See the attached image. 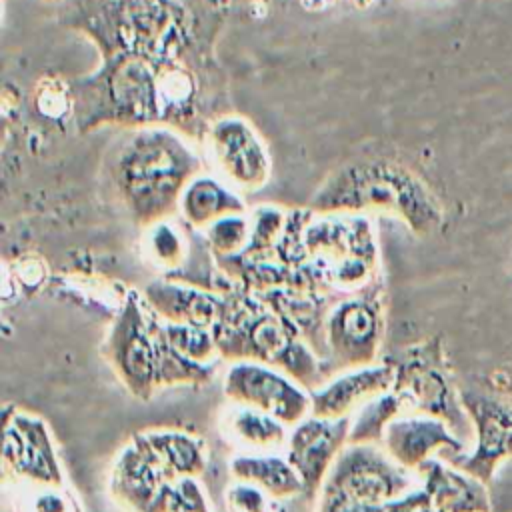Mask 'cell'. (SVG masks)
<instances>
[{
  "label": "cell",
  "mask_w": 512,
  "mask_h": 512,
  "mask_svg": "<svg viewBox=\"0 0 512 512\" xmlns=\"http://www.w3.org/2000/svg\"><path fill=\"white\" fill-rule=\"evenodd\" d=\"M198 172L196 152L174 130L144 126L124 142L114 184L132 220L150 226L178 210L182 190Z\"/></svg>",
  "instance_id": "1"
},
{
  "label": "cell",
  "mask_w": 512,
  "mask_h": 512,
  "mask_svg": "<svg viewBox=\"0 0 512 512\" xmlns=\"http://www.w3.org/2000/svg\"><path fill=\"white\" fill-rule=\"evenodd\" d=\"M316 214H360L382 210L406 222L414 234H430L442 222L432 190L410 170L368 162L338 170L312 198Z\"/></svg>",
  "instance_id": "2"
},
{
  "label": "cell",
  "mask_w": 512,
  "mask_h": 512,
  "mask_svg": "<svg viewBox=\"0 0 512 512\" xmlns=\"http://www.w3.org/2000/svg\"><path fill=\"white\" fill-rule=\"evenodd\" d=\"M388 362L394 366L392 390L404 400V406L444 420L460 438L474 432L438 338L412 344Z\"/></svg>",
  "instance_id": "3"
},
{
  "label": "cell",
  "mask_w": 512,
  "mask_h": 512,
  "mask_svg": "<svg viewBox=\"0 0 512 512\" xmlns=\"http://www.w3.org/2000/svg\"><path fill=\"white\" fill-rule=\"evenodd\" d=\"M384 338L382 282L340 298L324 316L320 344L336 368L374 364Z\"/></svg>",
  "instance_id": "4"
},
{
  "label": "cell",
  "mask_w": 512,
  "mask_h": 512,
  "mask_svg": "<svg viewBox=\"0 0 512 512\" xmlns=\"http://www.w3.org/2000/svg\"><path fill=\"white\" fill-rule=\"evenodd\" d=\"M104 356L116 378L132 396L140 400L154 396L158 390L156 346L150 308L138 294H128L116 312L104 342Z\"/></svg>",
  "instance_id": "5"
},
{
  "label": "cell",
  "mask_w": 512,
  "mask_h": 512,
  "mask_svg": "<svg viewBox=\"0 0 512 512\" xmlns=\"http://www.w3.org/2000/svg\"><path fill=\"white\" fill-rule=\"evenodd\" d=\"M460 402L472 420L476 446L470 454H448V464L490 484L496 468L512 458V396L486 388L458 390Z\"/></svg>",
  "instance_id": "6"
},
{
  "label": "cell",
  "mask_w": 512,
  "mask_h": 512,
  "mask_svg": "<svg viewBox=\"0 0 512 512\" xmlns=\"http://www.w3.org/2000/svg\"><path fill=\"white\" fill-rule=\"evenodd\" d=\"M206 158L238 192L260 190L272 172V158L260 134L240 116H220L206 128Z\"/></svg>",
  "instance_id": "7"
},
{
  "label": "cell",
  "mask_w": 512,
  "mask_h": 512,
  "mask_svg": "<svg viewBox=\"0 0 512 512\" xmlns=\"http://www.w3.org/2000/svg\"><path fill=\"white\" fill-rule=\"evenodd\" d=\"M224 396L268 412L290 428L310 416V390L268 362H234L224 378Z\"/></svg>",
  "instance_id": "8"
},
{
  "label": "cell",
  "mask_w": 512,
  "mask_h": 512,
  "mask_svg": "<svg viewBox=\"0 0 512 512\" xmlns=\"http://www.w3.org/2000/svg\"><path fill=\"white\" fill-rule=\"evenodd\" d=\"M406 472L374 444H346L322 486L336 488L362 502L386 504L412 490Z\"/></svg>",
  "instance_id": "9"
},
{
  "label": "cell",
  "mask_w": 512,
  "mask_h": 512,
  "mask_svg": "<svg viewBox=\"0 0 512 512\" xmlns=\"http://www.w3.org/2000/svg\"><path fill=\"white\" fill-rule=\"evenodd\" d=\"M172 480L142 434H136L112 466L110 496L126 512H170Z\"/></svg>",
  "instance_id": "10"
},
{
  "label": "cell",
  "mask_w": 512,
  "mask_h": 512,
  "mask_svg": "<svg viewBox=\"0 0 512 512\" xmlns=\"http://www.w3.org/2000/svg\"><path fill=\"white\" fill-rule=\"evenodd\" d=\"M2 462L6 474L32 486H64V474L46 422L22 410L4 414Z\"/></svg>",
  "instance_id": "11"
},
{
  "label": "cell",
  "mask_w": 512,
  "mask_h": 512,
  "mask_svg": "<svg viewBox=\"0 0 512 512\" xmlns=\"http://www.w3.org/2000/svg\"><path fill=\"white\" fill-rule=\"evenodd\" d=\"M352 416L342 418H320L306 416L294 424L288 442L286 458L292 462L304 484V496H318L332 464L348 444Z\"/></svg>",
  "instance_id": "12"
},
{
  "label": "cell",
  "mask_w": 512,
  "mask_h": 512,
  "mask_svg": "<svg viewBox=\"0 0 512 512\" xmlns=\"http://www.w3.org/2000/svg\"><path fill=\"white\" fill-rule=\"evenodd\" d=\"M384 452L404 470L416 472L432 454H462L464 440L450 426L428 414L394 418L382 438Z\"/></svg>",
  "instance_id": "13"
},
{
  "label": "cell",
  "mask_w": 512,
  "mask_h": 512,
  "mask_svg": "<svg viewBox=\"0 0 512 512\" xmlns=\"http://www.w3.org/2000/svg\"><path fill=\"white\" fill-rule=\"evenodd\" d=\"M394 366L390 362L350 368L348 372L310 390V414L320 418L350 416L366 400L392 390Z\"/></svg>",
  "instance_id": "14"
},
{
  "label": "cell",
  "mask_w": 512,
  "mask_h": 512,
  "mask_svg": "<svg viewBox=\"0 0 512 512\" xmlns=\"http://www.w3.org/2000/svg\"><path fill=\"white\" fill-rule=\"evenodd\" d=\"M144 302L164 322L212 328L220 316L224 294L164 278L146 286Z\"/></svg>",
  "instance_id": "15"
},
{
  "label": "cell",
  "mask_w": 512,
  "mask_h": 512,
  "mask_svg": "<svg viewBox=\"0 0 512 512\" xmlns=\"http://www.w3.org/2000/svg\"><path fill=\"white\" fill-rule=\"evenodd\" d=\"M434 512H492L488 484L440 460H426L418 470Z\"/></svg>",
  "instance_id": "16"
},
{
  "label": "cell",
  "mask_w": 512,
  "mask_h": 512,
  "mask_svg": "<svg viewBox=\"0 0 512 512\" xmlns=\"http://www.w3.org/2000/svg\"><path fill=\"white\" fill-rule=\"evenodd\" d=\"M178 212L188 226L204 232L210 224L228 214L246 212V204L238 190L228 186L222 178L198 172L182 190Z\"/></svg>",
  "instance_id": "17"
},
{
  "label": "cell",
  "mask_w": 512,
  "mask_h": 512,
  "mask_svg": "<svg viewBox=\"0 0 512 512\" xmlns=\"http://www.w3.org/2000/svg\"><path fill=\"white\" fill-rule=\"evenodd\" d=\"M234 480L250 482L264 490L270 498L284 500L304 492V484L296 468L286 456L276 452H244L230 460Z\"/></svg>",
  "instance_id": "18"
},
{
  "label": "cell",
  "mask_w": 512,
  "mask_h": 512,
  "mask_svg": "<svg viewBox=\"0 0 512 512\" xmlns=\"http://www.w3.org/2000/svg\"><path fill=\"white\" fill-rule=\"evenodd\" d=\"M288 428L276 416L242 404H234L224 416V434L250 452H274L286 446Z\"/></svg>",
  "instance_id": "19"
},
{
  "label": "cell",
  "mask_w": 512,
  "mask_h": 512,
  "mask_svg": "<svg viewBox=\"0 0 512 512\" xmlns=\"http://www.w3.org/2000/svg\"><path fill=\"white\" fill-rule=\"evenodd\" d=\"M162 466L174 476H200L206 470L208 454L206 444L184 430L154 428L140 432Z\"/></svg>",
  "instance_id": "20"
},
{
  "label": "cell",
  "mask_w": 512,
  "mask_h": 512,
  "mask_svg": "<svg viewBox=\"0 0 512 512\" xmlns=\"http://www.w3.org/2000/svg\"><path fill=\"white\" fill-rule=\"evenodd\" d=\"M148 306V304H146ZM150 324L154 334V346H156V384L158 390L168 386H200L212 380L214 374V362L202 364L196 362L184 354H180L164 336L162 320L150 310Z\"/></svg>",
  "instance_id": "21"
},
{
  "label": "cell",
  "mask_w": 512,
  "mask_h": 512,
  "mask_svg": "<svg viewBox=\"0 0 512 512\" xmlns=\"http://www.w3.org/2000/svg\"><path fill=\"white\" fill-rule=\"evenodd\" d=\"M404 400L394 392H382L366 400L350 424L348 444H378L384 438L388 424L400 416Z\"/></svg>",
  "instance_id": "22"
},
{
  "label": "cell",
  "mask_w": 512,
  "mask_h": 512,
  "mask_svg": "<svg viewBox=\"0 0 512 512\" xmlns=\"http://www.w3.org/2000/svg\"><path fill=\"white\" fill-rule=\"evenodd\" d=\"M270 364L284 374H288L292 380H296L306 390H314L322 384L324 370L318 360V356L308 348L306 342L298 340L296 336L290 338L270 360Z\"/></svg>",
  "instance_id": "23"
},
{
  "label": "cell",
  "mask_w": 512,
  "mask_h": 512,
  "mask_svg": "<svg viewBox=\"0 0 512 512\" xmlns=\"http://www.w3.org/2000/svg\"><path fill=\"white\" fill-rule=\"evenodd\" d=\"M146 228L144 248L150 260L166 272V278L178 274L186 256V246L178 228H174L168 220H160Z\"/></svg>",
  "instance_id": "24"
},
{
  "label": "cell",
  "mask_w": 512,
  "mask_h": 512,
  "mask_svg": "<svg viewBox=\"0 0 512 512\" xmlns=\"http://www.w3.org/2000/svg\"><path fill=\"white\" fill-rule=\"evenodd\" d=\"M162 320V318H160ZM162 330L168 342L184 356L202 362L212 364L218 354V344L212 328L194 326V324H176V322H164Z\"/></svg>",
  "instance_id": "25"
},
{
  "label": "cell",
  "mask_w": 512,
  "mask_h": 512,
  "mask_svg": "<svg viewBox=\"0 0 512 512\" xmlns=\"http://www.w3.org/2000/svg\"><path fill=\"white\" fill-rule=\"evenodd\" d=\"M206 244L208 248L218 256V258H228V256H238L246 250L250 236H252V224L250 218H246L244 212L240 214H228L214 224H210L204 230Z\"/></svg>",
  "instance_id": "26"
},
{
  "label": "cell",
  "mask_w": 512,
  "mask_h": 512,
  "mask_svg": "<svg viewBox=\"0 0 512 512\" xmlns=\"http://www.w3.org/2000/svg\"><path fill=\"white\" fill-rule=\"evenodd\" d=\"M170 504H172V510L210 512V500L194 476H178L172 480Z\"/></svg>",
  "instance_id": "27"
},
{
  "label": "cell",
  "mask_w": 512,
  "mask_h": 512,
  "mask_svg": "<svg viewBox=\"0 0 512 512\" xmlns=\"http://www.w3.org/2000/svg\"><path fill=\"white\" fill-rule=\"evenodd\" d=\"M224 500L228 512H270V496L250 482L236 480L232 486H228Z\"/></svg>",
  "instance_id": "28"
},
{
  "label": "cell",
  "mask_w": 512,
  "mask_h": 512,
  "mask_svg": "<svg viewBox=\"0 0 512 512\" xmlns=\"http://www.w3.org/2000/svg\"><path fill=\"white\" fill-rule=\"evenodd\" d=\"M386 504H370L356 500L336 488L322 486L318 492L316 512H384Z\"/></svg>",
  "instance_id": "29"
},
{
  "label": "cell",
  "mask_w": 512,
  "mask_h": 512,
  "mask_svg": "<svg viewBox=\"0 0 512 512\" xmlns=\"http://www.w3.org/2000/svg\"><path fill=\"white\" fill-rule=\"evenodd\" d=\"M28 512H70L62 486H34L26 500Z\"/></svg>",
  "instance_id": "30"
},
{
  "label": "cell",
  "mask_w": 512,
  "mask_h": 512,
  "mask_svg": "<svg viewBox=\"0 0 512 512\" xmlns=\"http://www.w3.org/2000/svg\"><path fill=\"white\" fill-rule=\"evenodd\" d=\"M384 512H434L430 496L424 488L408 490L406 494L386 502Z\"/></svg>",
  "instance_id": "31"
},
{
  "label": "cell",
  "mask_w": 512,
  "mask_h": 512,
  "mask_svg": "<svg viewBox=\"0 0 512 512\" xmlns=\"http://www.w3.org/2000/svg\"><path fill=\"white\" fill-rule=\"evenodd\" d=\"M172 512H190V510H172Z\"/></svg>",
  "instance_id": "32"
}]
</instances>
